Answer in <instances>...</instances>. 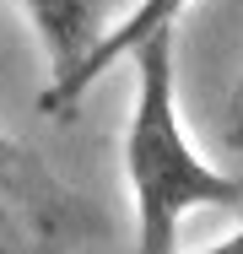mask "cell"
Segmentation results:
<instances>
[{
	"label": "cell",
	"mask_w": 243,
	"mask_h": 254,
	"mask_svg": "<svg viewBox=\"0 0 243 254\" xmlns=\"http://www.w3.org/2000/svg\"><path fill=\"white\" fill-rule=\"evenodd\" d=\"M233 114H238V125H243V87H238V98H233Z\"/></svg>",
	"instance_id": "5b68a950"
},
{
	"label": "cell",
	"mask_w": 243,
	"mask_h": 254,
	"mask_svg": "<svg viewBox=\"0 0 243 254\" xmlns=\"http://www.w3.org/2000/svg\"><path fill=\"white\" fill-rule=\"evenodd\" d=\"M200 254H243V227L233 233V238H222V244H211V249H200Z\"/></svg>",
	"instance_id": "277c9868"
},
{
	"label": "cell",
	"mask_w": 243,
	"mask_h": 254,
	"mask_svg": "<svg viewBox=\"0 0 243 254\" xmlns=\"http://www.w3.org/2000/svg\"><path fill=\"white\" fill-rule=\"evenodd\" d=\"M189 5H194V0H135V11H130V16H119V22H108V27H103V38H97L87 54H81V65H76L70 76L49 81L44 92H38V108H44V114H49V108H54V114H65V108L81 98L97 76H108V70H114L124 54L135 49L141 38L179 27V16H184Z\"/></svg>",
	"instance_id": "7a4b0ae2"
},
{
	"label": "cell",
	"mask_w": 243,
	"mask_h": 254,
	"mask_svg": "<svg viewBox=\"0 0 243 254\" xmlns=\"http://www.w3.org/2000/svg\"><path fill=\"white\" fill-rule=\"evenodd\" d=\"M135 60V108L124 130V184L135 211V254H173L179 227L205 205H238L243 179L211 168L179 119L173 87V27L124 54Z\"/></svg>",
	"instance_id": "6da1fadb"
},
{
	"label": "cell",
	"mask_w": 243,
	"mask_h": 254,
	"mask_svg": "<svg viewBox=\"0 0 243 254\" xmlns=\"http://www.w3.org/2000/svg\"><path fill=\"white\" fill-rule=\"evenodd\" d=\"M44 190L33 184L27 162H22V146L0 135V254L22 249L27 233L44 227Z\"/></svg>",
	"instance_id": "3957f363"
}]
</instances>
